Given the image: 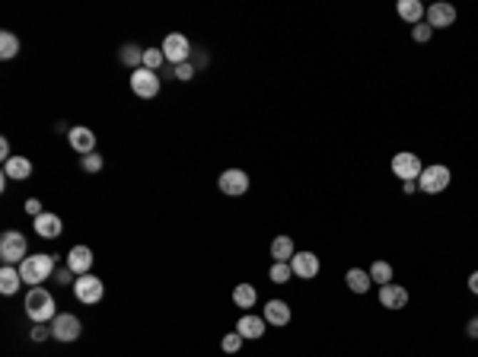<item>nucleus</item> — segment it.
I'll return each instance as SVG.
<instances>
[{
  "label": "nucleus",
  "instance_id": "obj_3",
  "mask_svg": "<svg viewBox=\"0 0 478 357\" xmlns=\"http://www.w3.org/2000/svg\"><path fill=\"white\" fill-rule=\"evenodd\" d=\"M26 252H29V243H26V236L19 230H6L0 236V258H4V265H23Z\"/></svg>",
  "mask_w": 478,
  "mask_h": 357
},
{
  "label": "nucleus",
  "instance_id": "obj_17",
  "mask_svg": "<svg viewBox=\"0 0 478 357\" xmlns=\"http://www.w3.org/2000/svg\"><path fill=\"white\" fill-rule=\"evenodd\" d=\"M32 226H36V233L42 239H58L61 236V230H64V223H61V217L58 214H39L36 221H32Z\"/></svg>",
  "mask_w": 478,
  "mask_h": 357
},
{
  "label": "nucleus",
  "instance_id": "obj_29",
  "mask_svg": "<svg viewBox=\"0 0 478 357\" xmlns=\"http://www.w3.org/2000/svg\"><path fill=\"white\" fill-rule=\"evenodd\" d=\"M268 278L275 281V284H287V281L293 278L290 262H275V265H271V271H268Z\"/></svg>",
  "mask_w": 478,
  "mask_h": 357
},
{
  "label": "nucleus",
  "instance_id": "obj_16",
  "mask_svg": "<svg viewBox=\"0 0 478 357\" xmlns=\"http://www.w3.org/2000/svg\"><path fill=\"white\" fill-rule=\"evenodd\" d=\"M265 316H252V313H245V316H239V322H236V332L243 335V338H249V341H255V338H262L265 335Z\"/></svg>",
  "mask_w": 478,
  "mask_h": 357
},
{
  "label": "nucleus",
  "instance_id": "obj_20",
  "mask_svg": "<svg viewBox=\"0 0 478 357\" xmlns=\"http://www.w3.org/2000/svg\"><path fill=\"white\" fill-rule=\"evenodd\" d=\"M4 176L16 178V182H26V178L32 176V160H26V156H13V160L4 163Z\"/></svg>",
  "mask_w": 478,
  "mask_h": 357
},
{
  "label": "nucleus",
  "instance_id": "obj_9",
  "mask_svg": "<svg viewBox=\"0 0 478 357\" xmlns=\"http://www.w3.org/2000/svg\"><path fill=\"white\" fill-rule=\"evenodd\" d=\"M131 89L141 99H153L160 93V74L147 71V67H138V71H131Z\"/></svg>",
  "mask_w": 478,
  "mask_h": 357
},
{
  "label": "nucleus",
  "instance_id": "obj_36",
  "mask_svg": "<svg viewBox=\"0 0 478 357\" xmlns=\"http://www.w3.org/2000/svg\"><path fill=\"white\" fill-rule=\"evenodd\" d=\"M71 268H67V265H58V268H54V281H58V284H71Z\"/></svg>",
  "mask_w": 478,
  "mask_h": 357
},
{
  "label": "nucleus",
  "instance_id": "obj_38",
  "mask_svg": "<svg viewBox=\"0 0 478 357\" xmlns=\"http://www.w3.org/2000/svg\"><path fill=\"white\" fill-rule=\"evenodd\" d=\"M466 335H469V338H478V316H472V319H469Z\"/></svg>",
  "mask_w": 478,
  "mask_h": 357
},
{
  "label": "nucleus",
  "instance_id": "obj_11",
  "mask_svg": "<svg viewBox=\"0 0 478 357\" xmlns=\"http://www.w3.org/2000/svg\"><path fill=\"white\" fill-rule=\"evenodd\" d=\"M290 268H293V278L312 281L319 274V256L316 252H297V256L290 258Z\"/></svg>",
  "mask_w": 478,
  "mask_h": 357
},
{
  "label": "nucleus",
  "instance_id": "obj_21",
  "mask_svg": "<svg viewBox=\"0 0 478 357\" xmlns=\"http://www.w3.org/2000/svg\"><path fill=\"white\" fill-rule=\"evenodd\" d=\"M19 284H23V274H19V268H13V265L0 268V293H4V297H13V293L19 291Z\"/></svg>",
  "mask_w": 478,
  "mask_h": 357
},
{
  "label": "nucleus",
  "instance_id": "obj_1",
  "mask_svg": "<svg viewBox=\"0 0 478 357\" xmlns=\"http://www.w3.org/2000/svg\"><path fill=\"white\" fill-rule=\"evenodd\" d=\"M54 268H58L54 256L42 252V256H26L23 265H19V274H23V284L42 287V281H51L54 278Z\"/></svg>",
  "mask_w": 478,
  "mask_h": 357
},
{
  "label": "nucleus",
  "instance_id": "obj_18",
  "mask_svg": "<svg viewBox=\"0 0 478 357\" xmlns=\"http://www.w3.org/2000/svg\"><path fill=\"white\" fill-rule=\"evenodd\" d=\"M395 13H399L405 23H412V26L424 23V16H427V10H424L421 0H399V4H395Z\"/></svg>",
  "mask_w": 478,
  "mask_h": 357
},
{
  "label": "nucleus",
  "instance_id": "obj_12",
  "mask_svg": "<svg viewBox=\"0 0 478 357\" xmlns=\"http://www.w3.org/2000/svg\"><path fill=\"white\" fill-rule=\"evenodd\" d=\"M67 141H71V147L77 150L80 156L96 154V134H93V128H86V125H73L71 131H67Z\"/></svg>",
  "mask_w": 478,
  "mask_h": 357
},
{
  "label": "nucleus",
  "instance_id": "obj_6",
  "mask_svg": "<svg viewBox=\"0 0 478 357\" xmlns=\"http://www.w3.org/2000/svg\"><path fill=\"white\" fill-rule=\"evenodd\" d=\"M73 297L86 306H96L102 297H106V284H102L96 274H80V278L73 281Z\"/></svg>",
  "mask_w": 478,
  "mask_h": 357
},
{
  "label": "nucleus",
  "instance_id": "obj_10",
  "mask_svg": "<svg viewBox=\"0 0 478 357\" xmlns=\"http://www.w3.org/2000/svg\"><path fill=\"white\" fill-rule=\"evenodd\" d=\"M217 188L230 198L245 195L249 191V173H243V169H223L220 178H217Z\"/></svg>",
  "mask_w": 478,
  "mask_h": 357
},
{
  "label": "nucleus",
  "instance_id": "obj_14",
  "mask_svg": "<svg viewBox=\"0 0 478 357\" xmlns=\"http://www.w3.org/2000/svg\"><path fill=\"white\" fill-rule=\"evenodd\" d=\"M64 265L71 268L77 278H80V274H90V268H93V252H90V246H73V249L67 252Z\"/></svg>",
  "mask_w": 478,
  "mask_h": 357
},
{
  "label": "nucleus",
  "instance_id": "obj_13",
  "mask_svg": "<svg viewBox=\"0 0 478 357\" xmlns=\"http://www.w3.org/2000/svg\"><path fill=\"white\" fill-rule=\"evenodd\" d=\"M456 23V6L453 4H430L427 6V26L430 29H449Z\"/></svg>",
  "mask_w": 478,
  "mask_h": 357
},
{
  "label": "nucleus",
  "instance_id": "obj_26",
  "mask_svg": "<svg viewBox=\"0 0 478 357\" xmlns=\"http://www.w3.org/2000/svg\"><path fill=\"white\" fill-rule=\"evenodd\" d=\"M16 54H19V39L4 29L0 32V58L10 61V58H16Z\"/></svg>",
  "mask_w": 478,
  "mask_h": 357
},
{
  "label": "nucleus",
  "instance_id": "obj_27",
  "mask_svg": "<svg viewBox=\"0 0 478 357\" xmlns=\"http://www.w3.org/2000/svg\"><path fill=\"white\" fill-rule=\"evenodd\" d=\"M370 281H373V284H380V287L392 284V265H389V262H373L370 265Z\"/></svg>",
  "mask_w": 478,
  "mask_h": 357
},
{
  "label": "nucleus",
  "instance_id": "obj_4",
  "mask_svg": "<svg viewBox=\"0 0 478 357\" xmlns=\"http://www.w3.org/2000/svg\"><path fill=\"white\" fill-rule=\"evenodd\" d=\"M449 182H453V173H449V166H443V163H434V166H424V173L418 178V188L427 191V195H440V191L449 188Z\"/></svg>",
  "mask_w": 478,
  "mask_h": 357
},
{
  "label": "nucleus",
  "instance_id": "obj_8",
  "mask_svg": "<svg viewBox=\"0 0 478 357\" xmlns=\"http://www.w3.org/2000/svg\"><path fill=\"white\" fill-rule=\"evenodd\" d=\"M80 332H83V326H80L77 316H71V313H58V316H54V322H51V338H58V341H64V345H71V341L80 338Z\"/></svg>",
  "mask_w": 478,
  "mask_h": 357
},
{
  "label": "nucleus",
  "instance_id": "obj_41",
  "mask_svg": "<svg viewBox=\"0 0 478 357\" xmlns=\"http://www.w3.org/2000/svg\"><path fill=\"white\" fill-rule=\"evenodd\" d=\"M402 188H405V195H412V191L418 188V182H402Z\"/></svg>",
  "mask_w": 478,
  "mask_h": 357
},
{
  "label": "nucleus",
  "instance_id": "obj_31",
  "mask_svg": "<svg viewBox=\"0 0 478 357\" xmlns=\"http://www.w3.org/2000/svg\"><path fill=\"white\" fill-rule=\"evenodd\" d=\"M220 348H223V351H227V354H236L239 348H243V335H239V332H230V335H223Z\"/></svg>",
  "mask_w": 478,
  "mask_h": 357
},
{
  "label": "nucleus",
  "instance_id": "obj_23",
  "mask_svg": "<svg viewBox=\"0 0 478 357\" xmlns=\"http://www.w3.org/2000/svg\"><path fill=\"white\" fill-rule=\"evenodd\" d=\"M345 281H347V287H351L354 293H367L370 291V271H364V268H351V271L345 274Z\"/></svg>",
  "mask_w": 478,
  "mask_h": 357
},
{
  "label": "nucleus",
  "instance_id": "obj_40",
  "mask_svg": "<svg viewBox=\"0 0 478 357\" xmlns=\"http://www.w3.org/2000/svg\"><path fill=\"white\" fill-rule=\"evenodd\" d=\"M191 64H195V67H204V64H208V54H195V61H191Z\"/></svg>",
  "mask_w": 478,
  "mask_h": 357
},
{
  "label": "nucleus",
  "instance_id": "obj_33",
  "mask_svg": "<svg viewBox=\"0 0 478 357\" xmlns=\"http://www.w3.org/2000/svg\"><path fill=\"white\" fill-rule=\"evenodd\" d=\"M430 36H434V29H430L427 23H418V26L412 29V39H415V42H430Z\"/></svg>",
  "mask_w": 478,
  "mask_h": 357
},
{
  "label": "nucleus",
  "instance_id": "obj_5",
  "mask_svg": "<svg viewBox=\"0 0 478 357\" xmlns=\"http://www.w3.org/2000/svg\"><path fill=\"white\" fill-rule=\"evenodd\" d=\"M392 173L402 178V182H418L421 173H424V163H421L418 154H408V150H402V154L392 156Z\"/></svg>",
  "mask_w": 478,
  "mask_h": 357
},
{
  "label": "nucleus",
  "instance_id": "obj_7",
  "mask_svg": "<svg viewBox=\"0 0 478 357\" xmlns=\"http://www.w3.org/2000/svg\"><path fill=\"white\" fill-rule=\"evenodd\" d=\"M163 54H166V64H185V61L191 58V42L182 32H169L166 39H163Z\"/></svg>",
  "mask_w": 478,
  "mask_h": 357
},
{
  "label": "nucleus",
  "instance_id": "obj_37",
  "mask_svg": "<svg viewBox=\"0 0 478 357\" xmlns=\"http://www.w3.org/2000/svg\"><path fill=\"white\" fill-rule=\"evenodd\" d=\"M0 160H13V154H10V141H6V137H4V141H0Z\"/></svg>",
  "mask_w": 478,
  "mask_h": 357
},
{
  "label": "nucleus",
  "instance_id": "obj_25",
  "mask_svg": "<svg viewBox=\"0 0 478 357\" xmlns=\"http://www.w3.org/2000/svg\"><path fill=\"white\" fill-rule=\"evenodd\" d=\"M118 58H121V64H128V67H143V48L141 45H121V51H118Z\"/></svg>",
  "mask_w": 478,
  "mask_h": 357
},
{
  "label": "nucleus",
  "instance_id": "obj_34",
  "mask_svg": "<svg viewBox=\"0 0 478 357\" xmlns=\"http://www.w3.org/2000/svg\"><path fill=\"white\" fill-rule=\"evenodd\" d=\"M48 335H51V326H45V322H36V326H32V341H45Z\"/></svg>",
  "mask_w": 478,
  "mask_h": 357
},
{
  "label": "nucleus",
  "instance_id": "obj_30",
  "mask_svg": "<svg viewBox=\"0 0 478 357\" xmlns=\"http://www.w3.org/2000/svg\"><path fill=\"white\" fill-rule=\"evenodd\" d=\"M80 166H83V173H99L106 166V160L99 154H86V156H80Z\"/></svg>",
  "mask_w": 478,
  "mask_h": 357
},
{
  "label": "nucleus",
  "instance_id": "obj_28",
  "mask_svg": "<svg viewBox=\"0 0 478 357\" xmlns=\"http://www.w3.org/2000/svg\"><path fill=\"white\" fill-rule=\"evenodd\" d=\"M163 64H166L163 48H147V51H143V67H147V71H160Z\"/></svg>",
  "mask_w": 478,
  "mask_h": 357
},
{
  "label": "nucleus",
  "instance_id": "obj_24",
  "mask_svg": "<svg viewBox=\"0 0 478 357\" xmlns=\"http://www.w3.org/2000/svg\"><path fill=\"white\" fill-rule=\"evenodd\" d=\"M255 300H258V291L252 284H236L233 287V303L236 306H243V310H252L255 306Z\"/></svg>",
  "mask_w": 478,
  "mask_h": 357
},
{
  "label": "nucleus",
  "instance_id": "obj_39",
  "mask_svg": "<svg viewBox=\"0 0 478 357\" xmlns=\"http://www.w3.org/2000/svg\"><path fill=\"white\" fill-rule=\"evenodd\" d=\"M469 291H472L475 297H478V271H472V274H469Z\"/></svg>",
  "mask_w": 478,
  "mask_h": 357
},
{
  "label": "nucleus",
  "instance_id": "obj_32",
  "mask_svg": "<svg viewBox=\"0 0 478 357\" xmlns=\"http://www.w3.org/2000/svg\"><path fill=\"white\" fill-rule=\"evenodd\" d=\"M173 77L182 80V84H188V80L195 77V64H191V61H185V64H176L173 67Z\"/></svg>",
  "mask_w": 478,
  "mask_h": 357
},
{
  "label": "nucleus",
  "instance_id": "obj_19",
  "mask_svg": "<svg viewBox=\"0 0 478 357\" xmlns=\"http://www.w3.org/2000/svg\"><path fill=\"white\" fill-rule=\"evenodd\" d=\"M265 322L275 328L287 326V322H290V306H287L284 300H268V303H265Z\"/></svg>",
  "mask_w": 478,
  "mask_h": 357
},
{
  "label": "nucleus",
  "instance_id": "obj_22",
  "mask_svg": "<svg viewBox=\"0 0 478 357\" xmlns=\"http://www.w3.org/2000/svg\"><path fill=\"white\" fill-rule=\"evenodd\" d=\"M293 256H297V249H293L290 236H275V239H271V258H275V262H290Z\"/></svg>",
  "mask_w": 478,
  "mask_h": 357
},
{
  "label": "nucleus",
  "instance_id": "obj_35",
  "mask_svg": "<svg viewBox=\"0 0 478 357\" xmlns=\"http://www.w3.org/2000/svg\"><path fill=\"white\" fill-rule=\"evenodd\" d=\"M26 214H29L32 221H36L39 214H45V211H42V201H39V198H29V201H26Z\"/></svg>",
  "mask_w": 478,
  "mask_h": 357
},
{
  "label": "nucleus",
  "instance_id": "obj_15",
  "mask_svg": "<svg viewBox=\"0 0 478 357\" xmlns=\"http://www.w3.org/2000/svg\"><path fill=\"white\" fill-rule=\"evenodd\" d=\"M380 306H386V310H405V306H408V291L402 284L380 287Z\"/></svg>",
  "mask_w": 478,
  "mask_h": 357
},
{
  "label": "nucleus",
  "instance_id": "obj_2",
  "mask_svg": "<svg viewBox=\"0 0 478 357\" xmlns=\"http://www.w3.org/2000/svg\"><path fill=\"white\" fill-rule=\"evenodd\" d=\"M26 316H29L32 322H45V326H51L54 316H58V306H54V297L45 291V287H29V293H26Z\"/></svg>",
  "mask_w": 478,
  "mask_h": 357
}]
</instances>
